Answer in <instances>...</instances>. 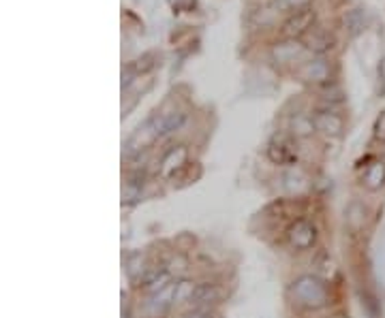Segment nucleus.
<instances>
[{"instance_id": "obj_1", "label": "nucleus", "mask_w": 385, "mask_h": 318, "mask_svg": "<svg viewBox=\"0 0 385 318\" xmlns=\"http://www.w3.org/2000/svg\"><path fill=\"white\" fill-rule=\"evenodd\" d=\"M294 295L298 304L306 308H321L327 302V288L323 282H319L313 275H302L294 284Z\"/></svg>"}, {"instance_id": "obj_2", "label": "nucleus", "mask_w": 385, "mask_h": 318, "mask_svg": "<svg viewBox=\"0 0 385 318\" xmlns=\"http://www.w3.org/2000/svg\"><path fill=\"white\" fill-rule=\"evenodd\" d=\"M315 24V9L313 7H304L300 11H294L285 19L283 24V34L287 38H298L302 34H306L311 30V26Z\"/></svg>"}, {"instance_id": "obj_3", "label": "nucleus", "mask_w": 385, "mask_h": 318, "mask_svg": "<svg viewBox=\"0 0 385 318\" xmlns=\"http://www.w3.org/2000/svg\"><path fill=\"white\" fill-rule=\"evenodd\" d=\"M289 242L296 250H311L317 242V229L311 220H306V218H300L292 225L289 229Z\"/></svg>"}, {"instance_id": "obj_4", "label": "nucleus", "mask_w": 385, "mask_h": 318, "mask_svg": "<svg viewBox=\"0 0 385 318\" xmlns=\"http://www.w3.org/2000/svg\"><path fill=\"white\" fill-rule=\"evenodd\" d=\"M184 122H186V113L180 109H169V111H163V113L152 117V124H154V130H157L159 139H165L171 133L180 130L184 126Z\"/></svg>"}, {"instance_id": "obj_5", "label": "nucleus", "mask_w": 385, "mask_h": 318, "mask_svg": "<svg viewBox=\"0 0 385 318\" xmlns=\"http://www.w3.org/2000/svg\"><path fill=\"white\" fill-rule=\"evenodd\" d=\"M157 139H159V135H157V130H154V124H152V120H148L144 126H140L138 130L133 133V137L129 139L126 146H124V152H126V156L142 154L144 150L152 148V144L157 141Z\"/></svg>"}, {"instance_id": "obj_6", "label": "nucleus", "mask_w": 385, "mask_h": 318, "mask_svg": "<svg viewBox=\"0 0 385 318\" xmlns=\"http://www.w3.org/2000/svg\"><path fill=\"white\" fill-rule=\"evenodd\" d=\"M306 45H302L298 38H287V41H280L272 47V58L280 65H289L296 63L298 58H302L306 54Z\"/></svg>"}, {"instance_id": "obj_7", "label": "nucleus", "mask_w": 385, "mask_h": 318, "mask_svg": "<svg viewBox=\"0 0 385 318\" xmlns=\"http://www.w3.org/2000/svg\"><path fill=\"white\" fill-rule=\"evenodd\" d=\"M300 77L304 82L311 84H325L330 79V65H327L323 58H313V60H306L300 67Z\"/></svg>"}, {"instance_id": "obj_8", "label": "nucleus", "mask_w": 385, "mask_h": 318, "mask_svg": "<svg viewBox=\"0 0 385 318\" xmlns=\"http://www.w3.org/2000/svg\"><path fill=\"white\" fill-rule=\"evenodd\" d=\"M267 158L272 161L274 165H287V163H294L296 161V150L294 144L289 141L287 137H276L272 144L267 148Z\"/></svg>"}, {"instance_id": "obj_9", "label": "nucleus", "mask_w": 385, "mask_h": 318, "mask_svg": "<svg viewBox=\"0 0 385 318\" xmlns=\"http://www.w3.org/2000/svg\"><path fill=\"white\" fill-rule=\"evenodd\" d=\"M362 184L371 192L381 190L385 186V163L375 158V161H371V165H366V169L362 173Z\"/></svg>"}, {"instance_id": "obj_10", "label": "nucleus", "mask_w": 385, "mask_h": 318, "mask_svg": "<svg viewBox=\"0 0 385 318\" xmlns=\"http://www.w3.org/2000/svg\"><path fill=\"white\" fill-rule=\"evenodd\" d=\"M313 120H315V126L317 130L325 133V135H330V137H338L342 133V117L334 111H317L313 115Z\"/></svg>"}, {"instance_id": "obj_11", "label": "nucleus", "mask_w": 385, "mask_h": 318, "mask_svg": "<svg viewBox=\"0 0 385 318\" xmlns=\"http://www.w3.org/2000/svg\"><path fill=\"white\" fill-rule=\"evenodd\" d=\"M186 156H188V150L184 146H176V148H171L165 158H163V163H161V173L163 175H173L178 169H182L186 165Z\"/></svg>"}, {"instance_id": "obj_12", "label": "nucleus", "mask_w": 385, "mask_h": 318, "mask_svg": "<svg viewBox=\"0 0 385 318\" xmlns=\"http://www.w3.org/2000/svg\"><path fill=\"white\" fill-rule=\"evenodd\" d=\"M217 297H219V286L206 282V284H197V286H195V291H192L188 304H190V306H197V308H204L206 304L214 302Z\"/></svg>"}, {"instance_id": "obj_13", "label": "nucleus", "mask_w": 385, "mask_h": 318, "mask_svg": "<svg viewBox=\"0 0 385 318\" xmlns=\"http://www.w3.org/2000/svg\"><path fill=\"white\" fill-rule=\"evenodd\" d=\"M315 130H317V126H315L313 115H306V113L294 115V120H292V133H294L296 137H311Z\"/></svg>"}, {"instance_id": "obj_14", "label": "nucleus", "mask_w": 385, "mask_h": 318, "mask_svg": "<svg viewBox=\"0 0 385 318\" xmlns=\"http://www.w3.org/2000/svg\"><path fill=\"white\" fill-rule=\"evenodd\" d=\"M332 43H334V38H332V34H327L325 30H319V32H315L313 36H311V41H308V49H313V52H317V54H323V52H327L332 47Z\"/></svg>"}, {"instance_id": "obj_15", "label": "nucleus", "mask_w": 385, "mask_h": 318, "mask_svg": "<svg viewBox=\"0 0 385 318\" xmlns=\"http://www.w3.org/2000/svg\"><path fill=\"white\" fill-rule=\"evenodd\" d=\"M195 291V284L188 280H180L176 282V293H173V304H182V302H190V295Z\"/></svg>"}, {"instance_id": "obj_16", "label": "nucleus", "mask_w": 385, "mask_h": 318, "mask_svg": "<svg viewBox=\"0 0 385 318\" xmlns=\"http://www.w3.org/2000/svg\"><path fill=\"white\" fill-rule=\"evenodd\" d=\"M154 56L152 54H146V56H142L140 60H135L133 65H131V71L135 73V75H140V73H146V71H150L152 67H154Z\"/></svg>"}, {"instance_id": "obj_17", "label": "nucleus", "mask_w": 385, "mask_h": 318, "mask_svg": "<svg viewBox=\"0 0 385 318\" xmlns=\"http://www.w3.org/2000/svg\"><path fill=\"white\" fill-rule=\"evenodd\" d=\"M373 133H375V139L379 144L385 146V111H381L375 120V126H373Z\"/></svg>"}, {"instance_id": "obj_18", "label": "nucleus", "mask_w": 385, "mask_h": 318, "mask_svg": "<svg viewBox=\"0 0 385 318\" xmlns=\"http://www.w3.org/2000/svg\"><path fill=\"white\" fill-rule=\"evenodd\" d=\"M308 3H311V0H276V5H278L280 9L292 11V13L304 9V7H308Z\"/></svg>"}, {"instance_id": "obj_19", "label": "nucleus", "mask_w": 385, "mask_h": 318, "mask_svg": "<svg viewBox=\"0 0 385 318\" xmlns=\"http://www.w3.org/2000/svg\"><path fill=\"white\" fill-rule=\"evenodd\" d=\"M186 318H212V312L206 308H197V310H192Z\"/></svg>"}]
</instances>
